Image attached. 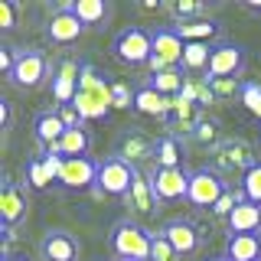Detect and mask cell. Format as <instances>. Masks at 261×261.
I'll list each match as a JSON object with an SVG mask.
<instances>
[{"instance_id":"obj_1","label":"cell","mask_w":261,"mask_h":261,"mask_svg":"<svg viewBox=\"0 0 261 261\" xmlns=\"http://www.w3.org/2000/svg\"><path fill=\"white\" fill-rule=\"evenodd\" d=\"M111 75H105L98 65L82 59L79 69V92L72 108L82 114V121H108L111 118Z\"/></svg>"},{"instance_id":"obj_2","label":"cell","mask_w":261,"mask_h":261,"mask_svg":"<svg viewBox=\"0 0 261 261\" xmlns=\"http://www.w3.org/2000/svg\"><path fill=\"white\" fill-rule=\"evenodd\" d=\"M150 239H153L150 228H144L130 216L118 219L108 232V245L114 258H127V261H150Z\"/></svg>"},{"instance_id":"obj_3","label":"cell","mask_w":261,"mask_h":261,"mask_svg":"<svg viewBox=\"0 0 261 261\" xmlns=\"http://www.w3.org/2000/svg\"><path fill=\"white\" fill-rule=\"evenodd\" d=\"M111 53L121 65H130V69H141V65H150L153 56V33L147 27H124L118 36L111 39Z\"/></svg>"},{"instance_id":"obj_4","label":"cell","mask_w":261,"mask_h":261,"mask_svg":"<svg viewBox=\"0 0 261 261\" xmlns=\"http://www.w3.org/2000/svg\"><path fill=\"white\" fill-rule=\"evenodd\" d=\"M255 163H258L255 147L245 141V137H225V141L212 150V170L222 173V176H228V173H242L245 176Z\"/></svg>"},{"instance_id":"obj_5","label":"cell","mask_w":261,"mask_h":261,"mask_svg":"<svg viewBox=\"0 0 261 261\" xmlns=\"http://www.w3.org/2000/svg\"><path fill=\"white\" fill-rule=\"evenodd\" d=\"M134 176H137V167H130L127 160L114 157V153H108V157L101 160V167H98V179H95V196H124L130 193V186H134Z\"/></svg>"},{"instance_id":"obj_6","label":"cell","mask_w":261,"mask_h":261,"mask_svg":"<svg viewBox=\"0 0 261 261\" xmlns=\"http://www.w3.org/2000/svg\"><path fill=\"white\" fill-rule=\"evenodd\" d=\"M228 186L232 183H225V176L216 173L212 167H196V170H190V193H186V202L196 206V209H212L228 193Z\"/></svg>"},{"instance_id":"obj_7","label":"cell","mask_w":261,"mask_h":261,"mask_svg":"<svg viewBox=\"0 0 261 261\" xmlns=\"http://www.w3.org/2000/svg\"><path fill=\"white\" fill-rule=\"evenodd\" d=\"M114 157H121V160H127L130 167H137V170H150L153 167V157H157V141H153L150 134H144L141 127H127V130H121L118 134V141H114Z\"/></svg>"},{"instance_id":"obj_8","label":"cell","mask_w":261,"mask_h":261,"mask_svg":"<svg viewBox=\"0 0 261 261\" xmlns=\"http://www.w3.org/2000/svg\"><path fill=\"white\" fill-rule=\"evenodd\" d=\"M153 56H150V72L163 69H183V49L186 39L176 33V27H153Z\"/></svg>"},{"instance_id":"obj_9","label":"cell","mask_w":261,"mask_h":261,"mask_svg":"<svg viewBox=\"0 0 261 261\" xmlns=\"http://www.w3.org/2000/svg\"><path fill=\"white\" fill-rule=\"evenodd\" d=\"M248 69V49L235 39H222L212 46V59H209V79H239Z\"/></svg>"},{"instance_id":"obj_10","label":"cell","mask_w":261,"mask_h":261,"mask_svg":"<svg viewBox=\"0 0 261 261\" xmlns=\"http://www.w3.org/2000/svg\"><path fill=\"white\" fill-rule=\"evenodd\" d=\"M43 33H46V39L53 46H72V43H79V39L88 33V27L72 13V0H69V4H59L53 13L46 16Z\"/></svg>"},{"instance_id":"obj_11","label":"cell","mask_w":261,"mask_h":261,"mask_svg":"<svg viewBox=\"0 0 261 261\" xmlns=\"http://www.w3.org/2000/svg\"><path fill=\"white\" fill-rule=\"evenodd\" d=\"M49 75H53V65H49V56L43 49H20V62H16L13 75L7 82L16 85V88H23V92H33V88H39Z\"/></svg>"},{"instance_id":"obj_12","label":"cell","mask_w":261,"mask_h":261,"mask_svg":"<svg viewBox=\"0 0 261 261\" xmlns=\"http://www.w3.org/2000/svg\"><path fill=\"white\" fill-rule=\"evenodd\" d=\"M30 212V190L20 186L10 173L0 176V225L16 228Z\"/></svg>"},{"instance_id":"obj_13","label":"cell","mask_w":261,"mask_h":261,"mask_svg":"<svg viewBox=\"0 0 261 261\" xmlns=\"http://www.w3.org/2000/svg\"><path fill=\"white\" fill-rule=\"evenodd\" d=\"M147 179L153 186V196L157 202H176L186 199L190 193V170H170V167H150L147 170Z\"/></svg>"},{"instance_id":"obj_14","label":"cell","mask_w":261,"mask_h":261,"mask_svg":"<svg viewBox=\"0 0 261 261\" xmlns=\"http://www.w3.org/2000/svg\"><path fill=\"white\" fill-rule=\"evenodd\" d=\"M98 167H101V160H95V157H65V167L59 173V190L65 193L95 190Z\"/></svg>"},{"instance_id":"obj_15","label":"cell","mask_w":261,"mask_h":261,"mask_svg":"<svg viewBox=\"0 0 261 261\" xmlns=\"http://www.w3.org/2000/svg\"><path fill=\"white\" fill-rule=\"evenodd\" d=\"M163 235H167V242L176 248V255L179 258H193V255H199L202 251V232L196 228L193 219H183V216H176V219H170L167 225L160 228Z\"/></svg>"},{"instance_id":"obj_16","label":"cell","mask_w":261,"mask_h":261,"mask_svg":"<svg viewBox=\"0 0 261 261\" xmlns=\"http://www.w3.org/2000/svg\"><path fill=\"white\" fill-rule=\"evenodd\" d=\"M82 245L69 228H49L39 239V261H79Z\"/></svg>"},{"instance_id":"obj_17","label":"cell","mask_w":261,"mask_h":261,"mask_svg":"<svg viewBox=\"0 0 261 261\" xmlns=\"http://www.w3.org/2000/svg\"><path fill=\"white\" fill-rule=\"evenodd\" d=\"M79 69H82V59H56L53 62V101H56V108L75 101Z\"/></svg>"},{"instance_id":"obj_18","label":"cell","mask_w":261,"mask_h":261,"mask_svg":"<svg viewBox=\"0 0 261 261\" xmlns=\"http://www.w3.org/2000/svg\"><path fill=\"white\" fill-rule=\"evenodd\" d=\"M202 111L196 101H190V98H173L170 101V111H167V118H163V127H167V134H176V137H190L193 134V127L199 124V118H202Z\"/></svg>"},{"instance_id":"obj_19","label":"cell","mask_w":261,"mask_h":261,"mask_svg":"<svg viewBox=\"0 0 261 261\" xmlns=\"http://www.w3.org/2000/svg\"><path fill=\"white\" fill-rule=\"evenodd\" d=\"M176 33L186 39V43H222V20H216V16H206V20H190V23H176Z\"/></svg>"},{"instance_id":"obj_20","label":"cell","mask_w":261,"mask_h":261,"mask_svg":"<svg viewBox=\"0 0 261 261\" xmlns=\"http://www.w3.org/2000/svg\"><path fill=\"white\" fill-rule=\"evenodd\" d=\"M170 101L173 98H167V95H160L153 85H147V82H141V85H134V111L137 114H144V118H167V111H170Z\"/></svg>"},{"instance_id":"obj_21","label":"cell","mask_w":261,"mask_h":261,"mask_svg":"<svg viewBox=\"0 0 261 261\" xmlns=\"http://www.w3.org/2000/svg\"><path fill=\"white\" fill-rule=\"evenodd\" d=\"M124 202L134 216H153V212H157V196H153V186H150V179H147V170H137L134 186H130V193L124 196Z\"/></svg>"},{"instance_id":"obj_22","label":"cell","mask_w":261,"mask_h":261,"mask_svg":"<svg viewBox=\"0 0 261 261\" xmlns=\"http://www.w3.org/2000/svg\"><path fill=\"white\" fill-rule=\"evenodd\" d=\"M225 225H228V235H255V232H261V206L242 199L239 206L232 209V216L225 219Z\"/></svg>"},{"instance_id":"obj_23","label":"cell","mask_w":261,"mask_h":261,"mask_svg":"<svg viewBox=\"0 0 261 261\" xmlns=\"http://www.w3.org/2000/svg\"><path fill=\"white\" fill-rule=\"evenodd\" d=\"M65 121L59 118V111H36L33 114V134H36V144L39 147H53V144H59L62 141V134H65Z\"/></svg>"},{"instance_id":"obj_24","label":"cell","mask_w":261,"mask_h":261,"mask_svg":"<svg viewBox=\"0 0 261 261\" xmlns=\"http://www.w3.org/2000/svg\"><path fill=\"white\" fill-rule=\"evenodd\" d=\"M72 13L85 23L88 30H105L111 23V4L108 0H72Z\"/></svg>"},{"instance_id":"obj_25","label":"cell","mask_w":261,"mask_h":261,"mask_svg":"<svg viewBox=\"0 0 261 261\" xmlns=\"http://www.w3.org/2000/svg\"><path fill=\"white\" fill-rule=\"evenodd\" d=\"M183 160H186V144H183V137H176V134H160V137H157V157H153V167L183 170Z\"/></svg>"},{"instance_id":"obj_26","label":"cell","mask_w":261,"mask_h":261,"mask_svg":"<svg viewBox=\"0 0 261 261\" xmlns=\"http://www.w3.org/2000/svg\"><path fill=\"white\" fill-rule=\"evenodd\" d=\"M222 255L228 261H261V232H255V235H228Z\"/></svg>"},{"instance_id":"obj_27","label":"cell","mask_w":261,"mask_h":261,"mask_svg":"<svg viewBox=\"0 0 261 261\" xmlns=\"http://www.w3.org/2000/svg\"><path fill=\"white\" fill-rule=\"evenodd\" d=\"M212 10H219V4H206V0H173L167 4V16L176 23H190V20H206Z\"/></svg>"},{"instance_id":"obj_28","label":"cell","mask_w":261,"mask_h":261,"mask_svg":"<svg viewBox=\"0 0 261 261\" xmlns=\"http://www.w3.org/2000/svg\"><path fill=\"white\" fill-rule=\"evenodd\" d=\"M186 82H190V75H186L183 69H163V72H150V75H147V85H153L167 98H179L183 88H186Z\"/></svg>"},{"instance_id":"obj_29","label":"cell","mask_w":261,"mask_h":261,"mask_svg":"<svg viewBox=\"0 0 261 261\" xmlns=\"http://www.w3.org/2000/svg\"><path fill=\"white\" fill-rule=\"evenodd\" d=\"M56 150L62 153V157H88V150H92V130L85 124L82 127H69L62 134L59 144H53Z\"/></svg>"},{"instance_id":"obj_30","label":"cell","mask_w":261,"mask_h":261,"mask_svg":"<svg viewBox=\"0 0 261 261\" xmlns=\"http://www.w3.org/2000/svg\"><path fill=\"white\" fill-rule=\"evenodd\" d=\"M53 183H56V179H53V173L46 170V163H43V157H39V153L23 163V186H27L30 193H46Z\"/></svg>"},{"instance_id":"obj_31","label":"cell","mask_w":261,"mask_h":261,"mask_svg":"<svg viewBox=\"0 0 261 261\" xmlns=\"http://www.w3.org/2000/svg\"><path fill=\"white\" fill-rule=\"evenodd\" d=\"M190 141H193V144H199V147H212V150H216V147L225 141V134H222V121L212 118V114H202L199 124L193 127Z\"/></svg>"},{"instance_id":"obj_32","label":"cell","mask_w":261,"mask_h":261,"mask_svg":"<svg viewBox=\"0 0 261 261\" xmlns=\"http://www.w3.org/2000/svg\"><path fill=\"white\" fill-rule=\"evenodd\" d=\"M209 59H212V46L209 43H186V49H183V72L186 75L209 72Z\"/></svg>"},{"instance_id":"obj_33","label":"cell","mask_w":261,"mask_h":261,"mask_svg":"<svg viewBox=\"0 0 261 261\" xmlns=\"http://www.w3.org/2000/svg\"><path fill=\"white\" fill-rule=\"evenodd\" d=\"M239 101L245 105V111L255 114V118L261 121V82H255V79H242Z\"/></svg>"},{"instance_id":"obj_34","label":"cell","mask_w":261,"mask_h":261,"mask_svg":"<svg viewBox=\"0 0 261 261\" xmlns=\"http://www.w3.org/2000/svg\"><path fill=\"white\" fill-rule=\"evenodd\" d=\"M206 85H209V92H212L216 101H232V98H239V92H242L239 79H209L206 75Z\"/></svg>"},{"instance_id":"obj_35","label":"cell","mask_w":261,"mask_h":261,"mask_svg":"<svg viewBox=\"0 0 261 261\" xmlns=\"http://www.w3.org/2000/svg\"><path fill=\"white\" fill-rule=\"evenodd\" d=\"M239 190L245 193V199H248V202H258V206H261V160H258L255 167H251L248 173L242 176Z\"/></svg>"},{"instance_id":"obj_36","label":"cell","mask_w":261,"mask_h":261,"mask_svg":"<svg viewBox=\"0 0 261 261\" xmlns=\"http://www.w3.org/2000/svg\"><path fill=\"white\" fill-rule=\"evenodd\" d=\"M20 13L23 7L16 0H0V33H13L20 27Z\"/></svg>"},{"instance_id":"obj_37","label":"cell","mask_w":261,"mask_h":261,"mask_svg":"<svg viewBox=\"0 0 261 261\" xmlns=\"http://www.w3.org/2000/svg\"><path fill=\"white\" fill-rule=\"evenodd\" d=\"M150 261H179L176 248L167 242L163 232H153V239H150Z\"/></svg>"},{"instance_id":"obj_38","label":"cell","mask_w":261,"mask_h":261,"mask_svg":"<svg viewBox=\"0 0 261 261\" xmlns=\"http://www.w3.org/2000/svg\"><path fill=\"white\" fill-rule=\"evenodd\" d=\"M111 105H114L118 111H127V108H134V88H130L127 82L114 79V82H111Z\"/></svg>"},{"instance_id":"obj_39","label":"cell","mask_w":261,"mask_h":261,"mask_svg":"<svg viewBox=\"0 0 261 261\" xmlns=\"http://www.w3.org/2000/svg\"><path fill=\"white\" fill-rule=\"evenodd\" d=\"M242 199H245V193H242V190H235V186H228V193H225V196H222V199H219L209 212H212L216 219H228V216H232V209L239 206Z\"/></svg>"},{"instance_id":"obj_40","label":"cell","mask_w":261,"mask_h":261,"mask_svg":"<svg viewBox=\"0 0 261 261\" xmlns=\"http://www.w3.org/2000/svg\"><path fill=\"white\" fill-rule=\"evenodd\" d=\"M16 62H20V49H16V46H10V43H0V72H4L7 79L13 75Z\"/></svg>"},{"instance_id":"obj_41","label":"cell","mask_w":261,"mask_h":261,"mask_svg":"<svg viewBox=\"0 0 261 261\" xmlns=\"http://www.w3.org/2000/svg\"><path fill=\"white\" fill-rule=\"evenodd\" d=\"M59 111V118L65 121V127H82V114L72 108V105H62V108H56Z\"/></svg>"},{"instance_id":"obj_42","label":"cell","mask_w":261,"mask_h":261,"mask_svg":"<svg viewBox=\"0 0 261 261\" xmlns=\"http://www.w3.org/2000/svg\"><path fill=\"white\" fill-rule=\"evenodd\" d=\"M0 121H4V130L13 127V101L10 98H0Z\"/></svg>"},{"instance_id":"obj_43","label":"cell","mask_w":261,"mask_h":261,"mask_svg":"<svg viewBox=\"0 0 261 261\" xmlns=\"http://www.w3.org/2000/svg\"><path fill=\"white\" fill-rule=\"evenodd\" d=\"M242 7L248 13H255V16H261V0H242Z\"/></svg>"},{"instance_id":"obj_44","label":"cell","mask_w":261,"mask_h":261,"mask_svg":"<svg viewBox=\"0 0 261 261\" xmlns=\"http://www.w3.org/2000/svg\"><path fill=\"white\" fill-rule=\"evenodd\" d=\"M4 261H30L27 255H4Z\"/></svg>"},{"instance_id":"obj_45","label":"cell","mask_w":261,"mask_h":261,"mask_svg":"<svg viewBox=\"0 0 261 261\" xmlns=\"http://www.w3.org/2000/svg\"><path fill=\"white\" fill-rule=\"evenodd\" d=\"M206 261H228L225 255H216V258H206Z\"/></svg>"},{"instance_id":"obj_46","label":"cell","mask_w":261,"mask_h":261,"mask_svg":"<svg viewBox=\"0 0 261 261\" xmlns=\"http://www.w3.org/2000/svg\"><path fill=\"white\" fill-rule=\"evenodd\" d=\"M114 261H127V258H114Z\"/></svg>"}]
</instances>
